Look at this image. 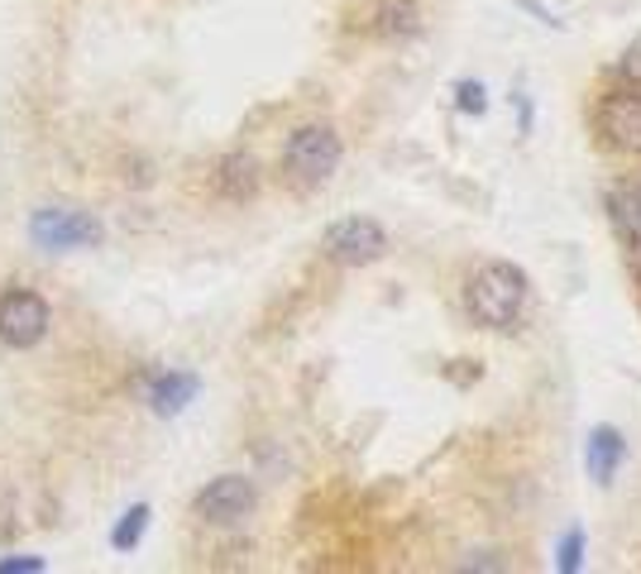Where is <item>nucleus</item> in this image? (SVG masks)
<instances>
[{
    "mask_svg": "<svg viewBox=\"0 0 641 574\" xmlns=\"http://www.w3.org/2000/svg\"><path fill=\"white\" fill-rule=\"evenodd\" d=\"M527 301H532L527 273H522L517 264H503V258L474 268L470 283H464V307H470V316L484 330H513V326H522Z\"/></svg>",
    "mask_w": 641,
    "mask_h": 574,
    "instance_id": "f257e3e1",
    "label": "nucleus"
},
{
    "mask_svg": "<svg viewBox=\"0 0 641 574\" xmlns=\"http://www.w3.org/2000/svg\"><path fill=\"white\" fill-rule=\"evenodd\" d=\"M340 153H345L340 135L330 125H302V129H293V139L283 149V168L297 187H320L340 168Z\"/></svg>",
    "mask_w": 641,
    "mask_h": 574,
    "instance_id": "f03ea898",
    "label": "nucleus"
},
{
    "mask_svg": "<svg viewBox=\"0 0 641 574\" xmlns=\"http://www.w3.org/2000/svg\"><path fill=\"white\" fill-rule=\"evenodd\" d=\"M326 254L345 268H364L374 258L388 254V230L369 221V215H349V221H335L326 230Z\"/></svg>",
    "mask_w": 641,
    "mask_h": 574,
    "instance_id": "7ed1b4c3",
    "label": "nucleus"
},
{
    "mask_svg": "<svg viewBox=\"0 0 641 574\" xmlns=\"http://www.w3.org/2000/svg\"><path fill=\"white\" fill-rule=\"evenodd\" d=\"M43 336H49V301L39 293H24V287L0 297V340L10 350H34Z\"/></svg>",
    "mask_w": 641,
    "mask_h": 574,
    "instance_id": "20e7f679",
    "label": "nucleus"
},
{
    "mask_svg": "<svg viewBox=\"0 0 641 574\" xmlns=\"http://www.w3.org/2000/svg\"><path fill=\"white\" fill-rule=\"evenodd\" d=\"M29 235H34L43 249H92V244H101V225L86 211L49 206V211H34Z\"/></svg>",
    "mask_w": 641,
    "mask_h": 574,
    "instance_id": "39448f33",
    "label": "nucleus"
},
{
    "mask_svg": "<svg viewBox=\"0 0 641 574\" xmlns=\"http://www.w3.org/2000/svg\"><path fill=\"white\" fill-rule=\"evenodd\" d=\"M593 125H599V135L613 144L618 153L641 158V92H608L599 100Z\"/></svg>",
    "mask_w": 641,
    "mask_h": 574,
    "instance_id": "423d86ee",
    "label": "nucleus"
},
{
    "mask_svg": "<svg viewBox=\"0 0 641 574\" xmlns=\"http://www.w3.org/2000/svg\"><path fill=\"white\" fill-rule=\"evenodd\" d=\"M254 502H259V493L244 474H221V479H211L197 493V512L216 527H230V522H244L254 512Z\"/></svg>",
    "mask_w": 641,
    "mask_h": 574,
    "instance_id": "0eeeda50",
    "label": "nucleus"
},
{
    "mask_svg": "<svg viewBox=\"0 0 641 574\" xmlns=\"http://www.w3.org/2000/svg\"><path fill=\"white\" fill-rule=\"evenodd\" d=\"M622 455H628V440H622L618 426H593L589 431V440H585V469H589V479L599 483V488H608V483L618 479Z\"/></svg>",
    "mask_w": 641,
    "mask_h": 574,
    "instance_id": "6e6552de",
    "label": "nucleus"
},
{
    "mask_svg": "<svg viewBox=\"0 0 641 574\" xmlns=\"http://www.w3.org/2000/svg\"><path fill=\"white\" fill-rule=\"evenodd\" d=\"M608 215H613V230L618 240L628 244V254L641 264V187H613L608 192Z\"/></svg>",
    "mask_w": 641,
    "mask_h": 574,
    "instance_id": "1a4fd4ad",
    "label": "nucleus"
},
{
    "mask_svg": "<svg viewBox=\"0 0 641 574\" xmlns=\"http://www.w3.org/2000/svg\"><path fill=\"white\" fill-rule=\"evenodd\" d=\"M192 397H197V379H192V373H154V379L144 383V402H149L158 416H178Z\"/></svg>",
    "mask_w": 641,
    "mask_h": 574,
    "instance_id": "9d476101",
    "label": "nucleus"
},
{
    "mask_svg": "<svg viewBox=\"0 0 641 574\" xmlns=\"http://www.w3.org/2000/svg\"><path fill=\"white\" fill-rule=\"evenodd\" d=\"M216 192L230 201H250L259 192V163L250 153H230L221 168H216Z\"/></svg>",
    "mask_w": 641,
    "mask_h": 574,
    "instance_id": "9b49d317",
    "label": "nucleus"
},
{
    "mask_svg": "<svg viewBox=\"0 0 641 574\" xmlns=\"http://www.w3.org/2000/svg\"><path fill=\"white\" fill-rule=\"evenodd\" d=\"M421 29V6L417 0H383L374 14V34L378 39H412Z\"/></svg>",
    "mask_w": 641,
    "mask_h": 574,
    "instance_id": "f8f14e48",
    "label": "nucleus"
},
{
    "mask_svg": "<svg viewBox=\"0 0 641 574\" xmlns=\"http://www.w3.org/2000/svg\"><path fill=\"white\" fill-rule=\"evenodd\" d=\"M144 527H149V508L139 502V508H129V512H125V522L111 531V545H115V551H135L139 536H144Z\"/></svg>",
    "mask_w": 641,
    "mask_h": 574,
    "instance_id": "ddd939ff",
    "label": "nucleus"
},
{
    "mask_svg": "<svg viewBox=\"0 0 641 574\" xmlns=\"http://www.w3.org/2000/svg\"><path fill=\"white\" fill-rule=\"evenodd\" d=\"M455 106H460L464 115H484V110H488L484 86H479V82H460V86H455Z\"/></svg>",
    "mask_w": 641,
    "mask_h": 574,
    "instance_id": "4468645a",
    "label": "nucleus"
},
{
    "mask_svg": "<svg viewBox=\"0 0 641 574\" xmlns=\"http://www.w3.org/2000/svg\"><path fill=\"white\" fill-rule=\"evenodd\" d=\"M579 560H585V531H570V536H565V545H560V570L565 574H575L579 570Z\"/></svg>",
    "mask_w": 641,
    "mask_h": 574,
    "instance_id": "2eb2a0df",
    "label": "nucleus"
},
{
    "mask_svg": "<svg viewBox=\"0 0 641 574\" xmlns=\"http://www.w3.org/2000/svg\"><path fill=\"white\" fill-rule=\"evenodd\" d=\"M618 77H628V82H641V34L628 43V53L618 57Z\"/></svg>",
    "mask_w": 641,
    "mask_h": 574,
    "instance_id": "dca6fc26",
    "label": "nucleus"
},
{
    "mask_svg": "<svg viewBox=\"0 0 641 574\" xmlns=\"http://www.w3.org/2000/svg\"><path fill=\"white\" fill-rule=\"evenodd\" d=\"M43 570V560L39 555H20V560H0V574H34Z\"/></svg>",
    "mask_w": 641,
    "mask_h": 574,
    "instance_id": "f3484780",
    "label": "nucleus"
}]
</instances>
